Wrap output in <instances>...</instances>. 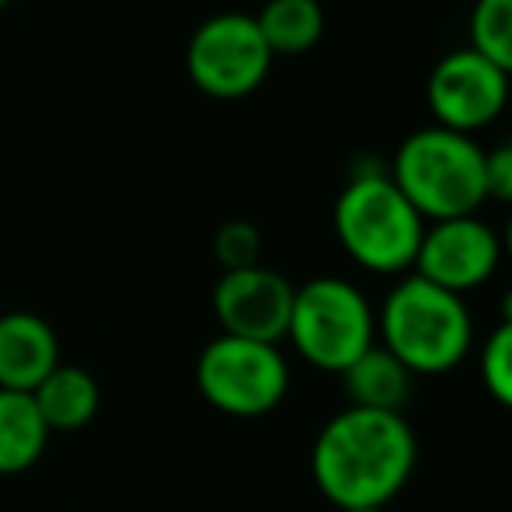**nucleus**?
I'll list each match as a JSON object with an SVG mask.
<instances>
[{"label":"nucleus","mask_w":512,"mask_h":512,"mask_svg":"<svg viewBox=\"0 0 512 512\" xmlns=\"http://www.w3.org/2000/svg\"><path fill=\"white\" fill-rule=\"evenodd\" d=\"M418 464V439L405 415L342 408L321 425L310 450L317 492L342 509H384L408 488Z\"/></svg>","instance_id":"obj_1"},{"label":"nucleus","mask_w":512,"mask_h":512,"mask_svg":"<svg viewBox=\"0 0 512 512\" xmlns=\"http://www.w3.org/2000/svg\"><path fill=\"white\" fill-rule=\"evenodd\" d=\"M377 342L411 377L453 373L474 349V317L464 297L408 272L377 310Z\"/></svg>","instance_id":"obj_2"},{"label":"nucleus","mask_w":512,"mask_h":512,"mask_svg":"<svg viewBox=\"0 0 512 512\" xmlns=\"http://www.w3.org/2000/svg\"><path fill=\"white\" fill-rule=\"evenodd\" d=\"M391 182L425 223L478 216L488 203L485 147L443 126L415 129L391 157Z\"/></svg>","instance_id":"obj_3"},{"label":"nucleus","mask_w":512,"mask_h":512,"mask_svg":"<svg viewBox=\"0 0 512 512\" xmlns=\"http://www.w3.org/2000/svg\"><path fill=\"white\" fill-rule=\"evenodd\" d=\"M422 234L425 220L384 168L373 164L352 171L349 185L335 199V237L359 269L408 276Z\"/></svg>","instance_id":"obj_4"},{"label":"nucleus","mask_w":512,"mask_h":512,"mask_svg":"<svg viewBox=\"0 0 512 512\" xmlns=\"http://www.w3.org/2000/svg\"><path fill=\"white\" fill-rule=\"evenodd\" d=\"M286 338L314 370L342 377L366 349L377 345V310L349 279L317 276L293 293Z\"/></svg>","instance_id":"obj_5"},{"label":"nucleus","mask_w":512,"mask_h":512,"mask_svg":"<svg viewBox=\"0 0 512 512\" xmlns=\"http://www.w3.org/2000/svg\"><path fill=\"white\" fill-rule=\"evenodd\" d=\"M196 387L230 418H262L290 394V363L279 345L216 335L196 359Z\"/></svg>","instance_id":"obj_6"},{"label":"nucleus","mask_w":512,"mask_h":512,"mask_svg":"<svg viewBox=\"0 0 512 512\" xmlns=\"http://www.w3.org/2000/svg\"><path fill=\"white\" fill-rule=\"evenodd\" d=\"M272 49L258 32L255 14L220 11L199 21L185 46V70L209 98H244L262 88L272 70Z\"/></svg>","instance_id":"obj_7"},{"label":"nucleus","mask_w":512,"mask_h":512,"mask_svg":"<svg viewBox=\"0 0 512 512\" xmlns=\"http://www.w3.org/2000/svg\"><path fill=\"white\" fill-rule=\"evenodd\" d=\"M512 77L502 74L471 46L446 53L425 81V105L432 112V126L474 136L488 129L509 105Z\"/></svg>","instance_id":"obj_8"},{"label":"nucleus","mask_w":512,"mask_h":512,"mask_svg":"<svg viewBox=\"0 0 512 512\" xmlns=\"http://www.w3.org/2000/svg\"><path fill=\"white\" fill-rule=\"evenodd\" d=\"M502 265L499 230L481 216H457V220L425 223L422 244L411 272L425 283L450 290L457 297L481 290Z\"/></svg>","instance_id":"obj_9"},{"label":"nucleus","mask_w":512,"mask_h":512,"mask_svg":"<svg viewBox=\"0 0 512 512\" xmlns=\"http://www.w3.org/2000/svg\"><path fill=\"white\" fill-rule=\"evenodd\" d=\"M297 286L269 265L223 272L213 286V317L220 335L279 345L290 328Z\"/></svg>","instance_id":"obj_10"},{"label":"nucleus","mask_w":512,"mask_h":512,"mask_svg":"<svg viewBox=\"0 0 512 512\" xmlns=\"http://www.w3.org/2000/svg\"><path fill=\"white\" fill-rule=\"evenodd\" d=\"M60 338L32 310L0 314V391L32 394L60 366Z\"/></svg>","instance_id":"obj_11"},{"label":"nucleus","mask_w":512,"mask_h":512,"mask_svg":"<svg viewBox=\"0 0 512 512\" xmlns=\"http://www.w3.org/2000/svg\"><path fill=\"white\" fill-rule=\"evenodd\" d=\"M35 408H39L42 422L49 432H81L95 422L98 408H102V391L98 380L91 377L84 366L60 363L39 387L32 391Z\"/></svg>","instance_id":"obj_12"},{"label":"nucleus","mask_w":512,"mask_h":512,"mask_svg":"<svg viewBox=\"0 0 512 512\" xmlns=\"http://www.w3.org/2000/svg\"><path fill=\"white\" fill-rule=\"evenodd\" d=\"M342 384L345 394H349V408L394 411V415H401V408L411 398L415 377L377 342L342 373Z\"/></svg>","instance_id":"obj_13"},{"label":"nucleus","mask_w":512,"mask_h":512,"mask_svg":"<svg viewBox=\"0 0 512 512\" xmlns=\"http://www.w3.org/2000/svg\"><path fill=\"white\" fill-rule=\"evenodd\" d=\"M49 425L42 422L32 394L0 391V478L39 464L49 446Z\"/></svg>","instance_id":"obj_14"},{"label":"nucleus","mask_w":512,"mask_h":512,"mask_svg":"<svg viewBox=\"0 0 512 512\" xmlns=\"http://www.w3.org/2000/svg\"><path fill=\"white\" fill-rule=\"evenodd\" d=\"M255 21L272 56H304L324 35L321 0H265Z\"/></svg>","instance_id":"obj_15"},{"label":"nucleus","mask_w":512,"mask_h":512,"mask_svg":"<svg viewBox=\"0 0 512 512\" xmlns=\"http://www.w3.org/2000/svg\"><path fill=\"white\" fill-rule=\"evenodd\" d=\"M467 35L474 53L512 77V0H474Z\"/></svg>","instance_id":"obj_16"},{"label":"nucleus","mask_w":512,"mask_h":512,"mask_svg":"<svg viewBox=\"0 0 512 512\" xmlns=\"http://www.w3.org/2000/svg\"><path fill=\"white\" fill-rule=\"evenodd\" d=\"M481 384L492 394L495 405L512 411V324L502 321L481 345Z\"/></svg>","instance_id":"obj_17"},{"label":"nucleus","mask_w":512,"mask_h":512,"mask_svg":"<svg viewBox=\"0 0 512 512\" xmlns=\"http://www.w3.org/2000/svg\"><path fill=\"white\" fill-rule=\"evenodd\" d=\"M213 255H216V262L223 265V272L262 265V234H258L255 223L230 220V223H223V227L216 230Z\"/></svg>","instance_id":"obj_18"},{"label":"nucleus","mask_w":512,"mask_h":512,"mask_svg":"<svg viewBox=\"0 0 512 512\" xmlns=\"http://www.w3.org/2000/svg\"><path fill=\"white\" fill-rule=\"evenodd\" d=\"M485 182L488 199H499V203L512 206V140L485 150Z\"/></svg>","instance_id":"obj_19"},{"label":"nucleus","mask_w":512,"mask_h":512,"mask_svg":"<svg viewBox=\"0 0 512 512\" xmlns=\"http://www.w3.org/2000/svg\"><path fill=\"white\" fill-rule=\"evenodd\" d=\"M499 241H502V258H509L512 262V209H509V220H506V227H502Z\"/></svg>","instance_id":"obj_20"},{"label":"nucleus","mask_w":512,"mask_h":512,"mask_svg":"<svg viewBox=\"0 0 512 512\" xmlns=\"http://www.w3.org/2000/svg\"><path fill=\"white\" fill-rule=\"evenodd\" d=\"M499 310H502V321L512 324V286H509L506 293H502V304H499Z\"/></svg>","instance_id":"obj_21"},{"label":"nucleus","mask_w":512,"mask_h":512,"mask_svg":"<svg viewBox=\"0 0 512 512\" xmlns=\"http://www.w3.org/2000/svg\"><path fill=\"white\" fill-rule=\"evenodd\" d=\"M342 512H384V509H342Z\"/></svg>","instance_id":"obj_22"},{"label":"nucleus","mask_w":512,"mask_h":512,"mask_svg":"<svg viewBox=\"0 0 512 512\" xmlns=\"http://www.w3.org/2000/svg\"><path fill=\"white\" fill-rule=\"evenodd\" d=\"M4 4H7V0H0V7H4Z\"/></svg>","instance_id":"obj_23"}]
</instances>
